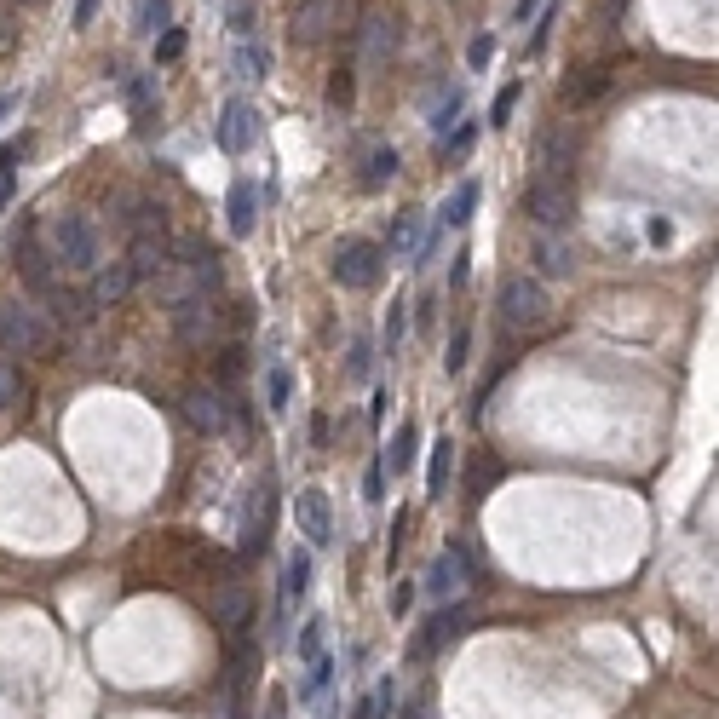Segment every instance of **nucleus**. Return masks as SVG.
Here are the masks:
<instances>
[{
	"label": "nucleus",
	"mask_w": 719,
	"mask_h": 719,
	"mask_svg": "<svg viewBox=\"0 0 719 719\" xmlns=\"http://www.w3.org/2000/svg\"><path fill=\"white\" fill-rule=\"evenodd\" d=\"M271 530H277V484L271 478H259L254 484V501H248V512H242V558H259L265 547H271Z\"/></svg>",
	"instance_id": "nucleus-4"
},
{
	"label": "nucleus",
	"mask_w": 719,
	"mask_h": 719,
	"mask_svg": "<svg viewBox=\"0 0 719 719\" xmlns=\"http://www.w3.org/2000/svg\"><path fill=\"white\" fill-rule=\"evenodd\" d=\"M58 328L41 317V305L29 300H6L0 305V351H29V357H52Z\"/></svg>",
	"instance_id": "nucleus-1"
},
{
	"label": "nucleus",
	"mask_w": 719,
	"mask_h": 719,
	"mask_svg": "<svg viewBox=\"0 0 719 719\" xmlns=\"http://www.w3.org/2000/svg\"><path fill=\"white\" fill-rule=\"evenodd\" d=\"M18 265H24V282L35 288V294H58V271H52L58 259H52L41 242H35V231L24 236V254H18Z\"/></svg>",
	"instance_id": "nucleus-14"
},
{
	"label": "nucleus",
	"mask_w": 719,
	"mask_h": 719,
	"mask_svg": "<svg viewBox=\"0 0 719 719\" xmlns=\"http://www.w3.org/2000/svg\"><path fill=\"white\" fill-rule=\"evenodd\" d=\"M185 58V29H162V41H156V64H179Z\"/></svg>",
	"instance_id": "nucleus-37"
},
{
	"label": "nucleus",
	"mask_w": 719,
	"mask_h": 719,
	"mask_svg": "<svg viewBox=\"0 0 719 719\" xmlns=\"http://www.w3.org/2000/svg\"><path fill=\"white\" fill-rule=\"evenodd\" d=\"M167 18H173V0H133V29H139V35L167 29Z\"/></svg>",
	"instance_id": "nucleus-28"
},
{
	"label": "nucleus",
	"mask_w": 719,
	"mask_h": 719,
	"mask_svg": "<svg viewBox=\"0 0 719 719\" xmlns=\"http://www.w3.org/2000/svg\"><path fill=\"white\" fill-rule=\"evenodd\" d=\"M127 231H133V236H167V213H162V202H139V196H133Z\"/></svg>",
	"instance_id": "nucleus-23"
},
{
	"label": "nucleus",
	"mask_w": 719,
	"mask_h": 719,
	"mask_svg": "<svg viewBox=\"0 0 719 719\" xmlns=\"http://www.w3.org/2000/svg\"><path fill=\"white\" fill-rule=\"evenodd\" d=\"M501 323L518 334V328H541L547 323V294H541V282L530 277H507L501 282Z\"/></svg>",
	"instance_id": "nucleus-5"
},
{
	"label": "nucleus",
	"mask_w": 719,
	"mask_h": 719,
	"mask_svg": "<svg viewBox=\"0 0 719 719\" xmlns=\"http://www.w3.org/2000/svg\"><path fill=\"white\" fill-rule=\"evenodd\" d=\"M294 518H300V535H311V547L334 541V512H328L323 489H300V495H294Z\"/></svg>",
	"instance_id": "nucleus-12"
},
{
	"label": "nucleus",
	"mask_w": 719,
	"mask_h": 719,
	"mask_svg": "<svg viewBox=\"0 0 719 719\" xmlns=\"http://www.w3.org/2000/svg\"><path fill=\"white\" fill-rule=\"evenodd\" d=\"M403 328H409V300H392V311H386V334H380V346L397 351L403 346Z\"/></svg>",
	"instance_id": "nucleus-31"
},
{
	"label": "nucleus",
	"mask_w": 719,
	"mask_h": 719,
	"mask_svg": "<svg viewBox=\"0 0 719 719\" xmlns=\"http://www.w3.org/2000/svg\"><path fill=\"white\" fill-rule=\"evenodd\" d=\"M311 443H317V449L328 443V415H311Z\"/></svg>",
	"instance_id": "nucleus-53"
},
{
	"label": "nucleus",
	"mask_w": 719,
	"mask_h": 719,
	"mask_svg": "<svg viewBox=\"0 0 719 719\" xmlns=\"http://www.w3.org/2000/svg\"><path fill=\"white\" fill-rule=\"evenodd\" d=\"M225 403H231V397L219 392V386H190L179 409H185V420L202 432V438H219V432L231 426V409H225Z\"/></svg>",
	"instance_id": "nucleus-7"
},
{
	"label": "nucleus",
	"mask_w": 719,
	"mask_h": 719,
	"mask_svg": "<svg viewBox=\"0 0 719 719\" xmlns=\"http://www.w3.org/2000/svg\"><path fill=\"white\" fill-rule=\"evenodd\" d=\"M213 616H219V627H248V599H242V587H219V599H213Z\"/></svg>",
	"instance_id": "nucleus-26"
},
{
	"label": "nucleus",
	"mask_w": 719,
	"mask_h": 719,
	"mask_svg": "<svg viewBox=\"0 0 719 719\" xmlns=\"http://www.w3.org/2000/svg\"><path fill=\"white\" fill-rule=\"evenodd\" d=\"M535 12H541V0H518V6H512V18H518V24H530Z\"/></svg>",
	"instance_id": "nucleus-52"
},
{
	"label": "nucleus",
	"mask_w": 719,
	"mask_h": 719,
	"mask_svg": "<svg viewBox=\"0 0 719 719\" xmlns=\"http://www.w3.org/2000/svg\"><path fill=\"white\" fill-rule=\"evenodd\" d=\"M386 495V461H369V472H363V501H380Z\"/></svg>",
	"instance_id": "nucleus-42"
},
{
	"label": "nucleus",
	"mask_w": 719,
	"mask_h": 719,
	"mask_svg": "<svg viewBox=\"0 0 719 719\" xmlns=\"http://www.w3.org/2000/svg\"><path fill=\"white\" fill-rule=\"evenodd\" d=\"M415 242H420V213H397V225L380 254H415Z\"/></svg>",
	"instance_id": "nucleus-29"
},
{
	"label": "nucleus",
	"mask_w": 719,
	"mask_h": 719,
	"mask_svg": "<svg viewBox=\"0 0 719 719\" xmlns=\"http://www.w3.org/2000/svg\"><path fill=\"white\" fill-rule=\"evenodd\" d=\"M524 208H530V219L541 231H553V225L570 219V190L558 185V179H535V185L524 190Z\"/></svg>",
	"instance_id": "nucleus-10"
},
{
	"label": "nucleus",
	"mask_w": 719,
	"mask_h": 719,
	"mask_svg": "<svg viewBox=\"0 0 719 719\" xmlns=\"http://www.w3.org/2000/svg\"><path fill=\"white\" fill-rule=\"evenodd\" d=\"M547 29H553V12H541V18H535V35H530V52H541V47H547Z\"/></svg>",
	"instance_id": "nucleus-49"
},
{
	"label": "nucleus",
	"mask_w": 719,
	"mask_h": 719,
	"mask_svg": "<svg viewBox=\"0 0 719 719\" xmlns=\"http://www.w3.org/2000/svg\"><path fill=\"white\" fill-rule=\"evenodd\" d=\"M265 70H271V52L259 41H236V75L242 81H265Z\"/></svg>",
	"instance_id": "nucleus-27"
},
{
	"label": "nucleus",
	"mask_w": 719,
	"mask_h": 719,
	"mask_svg": "<svg viewBox=\"0 0 719 719\" xmlns=\"http://www.w3.org/2000/svg\"><path fill=\"white\" fill-rule=\"evenodd\" d=\"M351 98H357L351 70H334V75H328V104H334V110H351Z\"/></svg>",
	"instance_id": "nucleus-35"
},
{
	"label": "nucleus",
	"mask_w": 719,
	"mask_h": 719,
	"mask_svg": "<svg viewBox=\"0 0 719 719\" xmlns=\"http://www.w3.org/2000/svg\"><path fill=\"white\" fill-rule=\"evenodd\" d=\"M328 685H334V662H328V656H317V662H311V673H305L300 696H305V702H311V696H323Z\"/></svg>",
	"instance_id": "nucleus-33"
},
{
	"label": "nucleus",
	"mask_w": 719,
	"mask_h": 719,
	"mask_svg": "<svg viewBox=\"0 0 719 719\" xmlns=\"http://www.w3.org/2000/svg\"><path fill=\"white\" fill-rule=\"evenodd\" d=\"M225 219H231V231H236V236L254 231V225H259V190L236 179V185H231V202H225Z\"/></svg>",
	"instance_id": "nucleus-19"
},
{
	"label": "nucleus",
	"mask_w": 719,
	"mask_h": 719,
	"mask_svg": "<svg viewBox=\"0 0 719 719\" xmlns=\"http://www.w3.org/2000/svg\"><path fill=\"white\" fill-rule=\"evenodd\" d=\"M323 656V622H305L300 627V662H317Z\"/></svg>",
	"instance_id": "nucleus-39"
},
{
	"label": "nucleus",
	"mask_w": 719,
	"mask_h": 719,
	"mask_svg": "<svg viewBox=\"0 0 719 719\" xmlns=\"http://www.w3.org/2000/svg\"><path fill=\"white\" fill-rule=\"evenodd\" d=\"M466 633V604H443L438 616H426V633L415 639V650L426 656V650H443L449 639H461Z\"/></svg>",
	"instance_id": "nucleus-13"
},
{
	"label": "nucleus",
	"mask_w": 719,
	"mask_h": 719,
	"mask_svg": "<svg viewBox=\"0 0 719 719\" xmlns=\"http://www.w3.org/2000/svg\"><path fill=\"white\" fill-rule=\"evenodd\" d=\"M12 190H18V173H12V167H0V208L12 202Z\"/></svg>",
	"instance_id": "nucleus-50"
},
{
	"label": "nucleus",
	"mask_w": 719,
	"mask_h": 719,
	"mask_svg": "<svg viewBox=\"0 0 719 719\" xmlns=\"http://www.w3.org/2000/svg\"><path fill=\"white\" fill-rule=\"evenodd\" d=\"M461 116V93H443V104L432 110V133H449V121Z\"/></svg>",
	"instance_id": "nucleus-40"
},
{
	"label": "nucleus",
	"mask_w": 719,
	"mask_h": 719,
	"mask_svg": "<svg viewBox=\"0 0 719 719\" xmlns=\"http://www.w3.org/2000/svg\"><path fill=\"white\" fill-rule=\"evenodd\" d=\"M265 403H271L277 415H282V409H288V403H294V374L282 369V363H277V369H271V374H265Z\"/></svg>",
	"instance_id": "nucleus-30"
},
{
	"label": "nucleus",
	"mask_w": 719,
	"mask_h": 719,
	"mask_svg": "<svg viewBox=\"0 0 719 719\" xmlns=\"http://www.w3.org/2000/svg\"><path fill=\"white\" fill-rule=\"evenodd\" d=\"M610 6H616V12H622V6H627V0H610Z\"/></svg>",
	"instance_id": "nucleus-57"
},
{
	"label": "nucleus",
	"mask_w": 719,
	"mask_h": 719,
	"mask_svg": "<svg viewBox=\"0 0 719 719\" xmlns=\"http://www.w3.org/2000/svg\"><path fill=\"white\" fill-rule=\"evenodd\" d=\"M305 593H311V553H305V547H294V553H288V564H282V604H300Z\"/></svg>",
	"instance_id": "nucleus-21"
},
{
	"label": "nucleus",
	"mask_w": 719,
	"mask_h": 719,
	"mask_svg": "<svg viewBox=\"0 0 719 719\" xmlns=\"http://www.w3.org/2000/svg\"><path fill=\"white\" fill-rule=\"evenodd\" d=\"M24 392V374H18V363L0 351V409H12V397Z\"/></svg>",
	"instance_id": "nucleus-34"
},
{
	"label": "nucleus",
	"mask_w": 719,
	"mask_h": 719,
	"mask_svg": "<svg viewBox=\"0 0 719 719\" xmlns=\"http://www.w3.org/2000/svg\"><path fill=\"white\" fill-rule=\"evenodd\" d=\"M449 472H455V438H438L432 443V466H426V489L443 495V489H449Z\"/></svg>",
	"instance_id": "nucleus-25"
},
{
	"label": "nucleus",
	"mask_w": 719,
	"mask_h": 719,
	"mask_svg": "<svg viewBox=\"0 0 719 719\" xmlns=\"http://www.w3.org/2000/svg\"><path fill=\"white\" fill-rule=\"evenodd\" d=\"M231 35L254 41V0H231Z\"/></svg>",
	"instance_id": "nucleus-38"
},
{
	"label": "nucleus",
	"mask_w": 719,
	"mask_h": 719,
	"mask_svg": "<svg viewBox=\"0 0 719 719\" xmlns=\"http://www.w3.org/2000/svg\"><path fill=\"white\" fill-rule=\"evenodd\" d=\"M466 351H472V334H466V328H455V340H449V357H443V363H449V374H461V369H466Z\"/></svg>",
	"instance_id": "nucleus-41"
},
{
	"label": "nucleus",
	"mask_w": 719,
	"mask_h": 719,
	"mask_svg": "<svg viewBox=\"0 0 719 719\" xmlns=\"http://www.w3.org/2000/svg\"><path fill=\"white\" fill-rule=\"evenodd\" d=\"M472 139H478V121H466V127H455V133H443V156H461Z\"/></svg>",
	"instance_id": "nucleus-44"
},
{
	"label": "nucleus",
	"mask_w": 719,
	"mask_h": 719,
	"mask_svg": "<svg viewBox=\"0 0 719 719\" xmlns=\"http://www.w3.org/2000/svg\"><path fill=\"white\" fill-rule=\"evenodd\" d=\"M254 139H259V110L248 104V98H231L225 116H219V144H225L231 156H242Z\"/></svg>",
	"instance_id": "nucleus-11"
},
{
	"label": "nucleus",
	"mask_w": 719,
	"mask_h": 719,
	"mask_svg": "<svg viewBox=\"0 0 719 719\" xmlns=\"http://www.w3.org/2000/svg\"><path fill=\"white\" fill-rule=\"evenodd\" d=\"M173 328H179L185 346H213V340L225 334V311H219L208 294H196V300L173 305Z\"/></svg>",
	"instance_id": "nucleus-6"
},
{
	"label": "nucleus",
	"mask_w": 719,
	"mask_h": 719,
	"mask_svg": "<svg viewBox=\"0 0 719 719\" xmlns=\"http://www.w3.org/2000/svg\"><path fill=\"white\" fill-rule=\"evenodd\" d=\"M351 719H374V696H357V702H351Z\"/></svg>",
	"instance_id": "nucleus-54"
},
{
	"label": "nucleus",
	"mask_w": 719,
	"mask_h": 719,
	"mask_svg": "<svg viewBox=\"0 0 719 719\" xmlns=\"http://www.w3.org/2000/svg\"><path fill=\"white\" fill-rule=\"evenodd\" d=\"M392 52H397V18L369 12V18H363V64H386Z\"/></svg>",
	"instance_id": "nucleus-15"
},
{
	"label": "nucleus",
	"mask_w": 719,
	"mask_h": 719,
	"mask_svg": "<svg viewBox=\"0 0 719 719\" xmlns=\"http://www.w3.org/2000/svg\"><path fill=\"white\" fill-rule=\"evenodd\" d=\"M518 98H524V81H507V87L495 93V110H489V121H495V127H507L512 110H518Z\"/></svg>",
	"instance_id": "nucleus-32"
},
{
	"label": "nucleus",
	"mask_w": 719,
	"mask_h": 719,
	"mask_svg": "<svg viewBox=\"0 0 719 719\" xmlns=\"http://www.w3.org/2000/svg\"><path fill=\"white\" fill-rule=\"evenodd\" d=\"M93 12H98V0H75V29L93 24Z\"/></svg>",
	"instance_id": "nucleus-51"
},
{
	"label": "nucleus",
	"mask_w": 719,
	"mask_h": 719,
	"mask_svg": "<svg viewBox=\"0 0 719 719\" xmlns=\"http://www.w3.org/2000/svg\"><path fill=\"white\" fill-rule=\"evenodd\" d=\"M541 265H547L553 277H564V271H570V254H564L558 242H541Z\"/></svg>",
	"instance_id": "nucleus-46"
},
{
	"label": "nucleus",
	"mask_w": 719,
	"mask_h": 719,
	"mask_svg": "<svg viewBox=\"0 0 719 719\" xmlns=\"http://www.w3.org/2000/svg\"><path fill=\"white\" fill-rule=\"evenodd\" d=\"M604 87H610V70H604V64H587V70H576L564 87H558V98H564L570 110H581V104H593Z\"/></svg>",
	"instance_id": "nucleus-17"
},
{
	"label": "nucleus",
	"mask_w": 719,
	"mask_h": 719,
	"mask_svg": "<svg viewBox=\"0 0 719 719\" xmlns=\"http://www.w3.org/2000/svg\"><path fill=\"white\" fill-rule=\"evenodd\" d=\"M52 259L58 265H70V271H98V259H104V242H98V225L87 213H58L52 219Z\"/></svg>",
	"instance_id": "nucleus-2"
},
{
	"label": "nucleus",
	"mask_w": 719,
	"mask_h": 719,
	"mask_svg": "<svg viewBox=\"0 0 719 719\" xmlns=\"http://www.w3.org/2000/svg\"><path fill=\"white\" fill-rule=\"evenodd\" d=\"M478 196H484V190H478V179H461V185H455V196H449V202H443V231H461L466 219H472V213H478Z\"/></svg>",
	"instance_id": "nucleus-20"
},
{
	"label": "nucleus",
	"mask_w": 719,
	"mask_h": 719,
	"mask_svg": "<svg viewBox=\"0 0 719 719\" xmlns=\"http://www.w3.org/2000/svg\"><path fill=\"white\" fill-rule=\"evenodd\" d=\"M12 104H18V98H12V93H0V121L12 116Z\"/></svg>",
	"instance_id": "nucleus-56"
},
{
	"label": "nucleus",
	"mask_w": 719,
	"mask_h": 719,
	"mask_svg": "<svg viewBox=\"0 0 719 719\" xmlns=\"http://www.w3.org/2000/svg\"><path fill=\"white\" fill-rule=\"evenodd\" d=\"M392 708H397V685L386 679V685L374 691V719H392Z\"/></svg>",
	"instance_id": "nucleus-48"
},
{
	"label": "nucleus",
	"mask_w": 719,
	"mask_h": 719,
	"mask_svg": "<svg viewBox=\"0 0 719 719\" xmlns=\"http://www.w3.org/2000/svg\"><path fill=\"white\" fill-rule=\"evenodd\" d=\"M127 98H133V110H139V116H150V104H156V93H150V81H144V75L127 81Z\"/></svg>",
	"instance_id": "nucleus-45"
},
{
	"label": "nucleus",
	"mask_w": 719,
	"mask_h": 719,
	"mask_svg": "<svg viewBox=\"0 0 719 719\" xmlns=\"http://www.w3.org/2000/svg\"><path fill=\"white\" fill-rule=\"evenodd\" d=\"M415 449H420V426L415 420H403V426L392 432V455H386V466H392V472H409V466H415Z\"/></svg>",
	"instance_id": "nucleus-24"
},
{
	"label": "nucleus",
	"mask_w": 719,
	"mask_h": 719,
	"mask_svg": "<svg viewBox=\"0 0 719 719\" xmlns=\"http://www.w3.org/2000/svg\"><path fill=\"white\" fill-rule=\"evenodd\" d=\"M466 576L478 581V570L466 564V553H461V547H449V553H438V558H432V570H426V599H432V604H449L455 593H461V581H466Z\"/></svg>",
	"instance_id": "nucleus-8"
},
{
	"label": "nucleus",
	"mask_w": 719,
	"mask_h": 719,
	"mask_svg": "<svg viewBox=\"0 0 719 719\" xmlns=\"http://www.w3.org/2000/svg\"><path fill=\"white\" fill-rule=\"evenodd\" d=\"M369 363H374V340L357 334V340H351V357H346V374L351 380H369Z\"/></svg>",
	"instance_id": "nucleus-36"
},
{
	"label": "nucleus",
	"mask_w": 719,
	"mask_h": 719,
	"mask_svg": "<svg viewBox=\"0 0 719 719\" xmlns=\"http://www.w3.org/2000/svg\"><path fill=\"white\" fill-rule=\"evenodd\" d=\"M438 248H443V225H432V231L415 242V265H432V259H438Z\"/></svg>",
	"instance_id": "nucleus-43"
},
{
	"label": "nucleus",
	"mask_w": 719,
	"mask_h": 719,
	"mask_svg": "<svg viewBox=\"0 0 719 719\" xmlns=\"http://www.w3.org/2000/svg\"><path fill=\"white\" fill-rule=\"evenodd\" d=\"M380 271H386V254H380V242H363V236H351V242H340V254H334V282L340 288H374L380 282Z\"/></svg>",
	"instance_id": "nucleus-3"
},
{
	"label": "nucleus",
	"mask_w": 719,
	"mask_h": 719,
	"mask_svg": "<svg viewBox=\"0 0 719 719\" xmlns=\"http://www.w3.org/2000/svg\"><path fill=\"white\" fill-rule=\"evenodd\" d=\"M294 41L300 47H317V41H328L334 29H340V0H300L294 6Z\"/></svg>",
	"instance_id": "nucleus-9"
},
{
	"label": "nucleus",
	"mask_w": 719,
	"mask_h": 719,
	"mask_svg": "<svg viewBox=\"0 0 719 719\" xmlns=\"http://www.w3.org/2000/svg\"><path fill=\"white\" fill-rule=\"evenodd\" d=\"M397 179V150L392 144H374L369 156H363V190H380Z\"/></svg>",
	"instance_id": "nucleus-22"
},
{
	"label": "nucleus",
	"mask_w": 719,
	"mask_h": 719,
	"mask_svg": "<svg viewBox=\"0 0 719 719\" xmlns=\"http://www.w3.org/2000/svg\"><path fill=\"white\" fill-rule=\"evenodd\" d=\"M127 294H133V271H127V259L98 265L93 271V305H121Z\"/></svg>",
	"instance_id": "nucleus-18"
},
{
	"label": "nucleus",
	"mask_w": 719,
	"mask_h": 719,
	"mask_svg": "<svg viewBox=\"0 0 719 719\" xmlns=\"http://www.w3.org/2000/svg\"><path fill=\"white\" fill-rule=\"evenodd\" d=\"M265 719H288V702L277 696V702H271V714H265Z\"/></svg>",
	"instance_id": "nucleus-55"
},
{
	"label": "nucleus",
	"mask_w": 719,
	"mask_h": 719,
	"mask_svg": "<svg viewBox=\"0 0 719 719\" xmlns=\"http://www.w3.org/2000/svg\"><path fill=\"white\" fill-rule=\"evenodd\" d=\"M489 58H495V41H489V35H478V41L466 47V64H472V70H484Z\"/></svg>",
	"instance_id": "nucleus-47"
},
{
	"label": "nucleus",
	"mask_w": 719,
	"mask_h": 719,
	"mask_svg": "<svg viewBox=\"0 0 719 719\" xmlns=\"http://www.w3.org/2000/svg\"><path fill=\"white\" fill-rule=\"evenodd\" d=\"M127 271H133V282L139 277H162L167 271V236H133V254H127Z\"/></svg>",
	"instance_id": "nucleus-16"
}]
</instances>
